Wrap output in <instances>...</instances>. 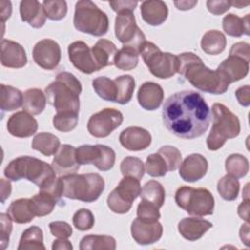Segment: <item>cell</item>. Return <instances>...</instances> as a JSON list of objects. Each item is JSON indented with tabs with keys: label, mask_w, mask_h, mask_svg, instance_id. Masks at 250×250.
Wrapping results in <instances>:
<instances>
[{
	"label": "cell",
	"mask_w": 250,
	"mask_h": 250,
	"mask_svg": "<svg viewBox=\"0 0 250 250\" xmlns=\"http://www.w3.org/2000/svg\"><path fill=\"white\" fill-rule=\"evenodd\" d=\"M1 109L3 111H13L22 106V93L12 86L1 84Z\"/></svg>",
	"instance_id": "cell-34"
},
{
	"label": "cell",
	"mask_w": 250,
	"mask_h": 250,
	"mask_svg": "<svg viewBox=\"0 0 250 250\" xmlns=\"http://www.w3.org/2000/svg\"><path fill=\"white\" fill-rule=\"evenodd\" d=\"M229 55L238 56L250 61V46L246 42H237L231 46L229 50Z\"/></svg>",
	"instance_id": "cell-54"
},
{
	"label": "cell",
	"mask_w": 250,
	"mask_h": 250,
	"mask_svg": "<svg viewBox=\"0 0 250 250\" xmlns=\"http://www.w3.org/2000/svg\"><path fill=\"white\" fill-rule=\"evenodd\" d=\"M139 104L146 110L157 109L163 102L164 92L161 86L154 82H145L137 94Z\"/></svg>",
	"instance_id": "cell-23"
},
{
	"label": "cell",
	"mask_w": 250,
	"mask_h": 250,
	"mask_svg": "<svg viewBox=\"0 0 250 250\" xmlns=\"http://www.w3.org/2000/svg\"><path fill=\"white\" fill-rule=\"evenodd\" d=\"M72 248L73 247H72L71 243L67 240V238H59L57 240H54L53 244H52L53 250H61V249L71 250Z\"/></svg>",
	"instance_id": "cell-56"
},
{
	"label": "cell",
	"mask_w": 250,
	"mask_h": 250,
	"mask_svg": "<svg viewBox=\"0 0 250 250\" xmlns=\"http://www.w3.org/2000/svg\"><path fill=\"white\" fill-rule=\"evenodd\" d=\"M110 7L112 10L116 13H122V12H134L135 8L138 5L137 1H131V0H124V1H110L109 2Z\"/></svg>",
	"instance_id": "cell-53"
},
{
	"label": "cell",
	"mask_w": 250,
	"mask_h": 250,
	"mask_svg": "<svg viewBox=\"0 0 250 250\" xmlns=\"http://www.w3.org/2000/svg\"><path fill=\"white\" fill-rule=\"evenodd\" d=\"M12 231V218L9 214L1 213L0 215V234L1 248L5 249L9 243V237Z\"/></svg>",
	"instance_id": "cell-50"
},
{
	"label": "cell",
	"mask_w": 250,
	"mask_h": 250,
	"mask_svg": "<svg viewBox=\"0 0 250 250\" xmlns=\"http://www.w3.org/2000/svg\"><path fill=\"white\" fill-rule=\"evenodd\" d=\"M177 205L192 216H208L213 214L214 197L212 193L203 188H193L183 186L175 193Z\"/></svg>",
	"instance_id": "cell-8"
},
{
	"label": "cell",
	"mask_w": 250,
	"mask_h": 250,
	"mask_svg": "<svg viewBox=\"0 0 250 250\" xmlns=\"http://www.w3.org/2000/svg\"><path fill=\"white\" fill-rule=\"evenodd\" d=\"M38 128L36 119L26 111H18L10 116L7 122L8 132L17 138H28Z\"/></svg>",
	"instance_id": "cell-17"
},
{
	"label": "cell",
	"mask_w": 250,
	"mask_h": 250,
	"mask_svg": "<svg viewBox=\"0 0 250 250\" xmlns=\"http://www.w3.org/2000/svg\"><path fill=\"white\" fill-rule=\"evenodd\" d=\"M140 54L148 70L155 77L167 79L177 72L178 57L162 52L152 42L146 41L140 49Z\"/></svg>",
	"instance_id": "cell-9"
},
{
	"label": "cell",
	"mask_w": 250,
	"mask_h": 250,
	"mask_svg": "<svg viewBox=\"0 0 250 250\" xmlns=\"http://www.w3.org/2000/svg\"><path fill=\"white\" fill-rule=\"evenodd\" d=\"M208 170L207 159L199 153H192L181 163L179 174L186 182H196L202 179Z\"/></svg>",
	"instance_id": "cell-19"
},
{
	"label": "cell",
	"mask_w": 250,
	"mask_h": 250,
	"mask_svg": "<svg viewBox=\"0 0 250 250\" xmlns=\"http://www.w3.org/2000/svg\"><path fill=\"white\" fill-rule=\"evenodd\" d=\"M146 171L151 177H163L166 175L168 168L165 160L159 153H152L146 158Z\"/></svg>",
	"instance_id": "cell-46"
},
{
	"label": "cell",
	"mask_w": 250,
	"mask_h": 250,
	"mask_svg": "<svg viewBox=\"0 0 250 250\" xmlns=\"http://www.w3.org/2000/svg\"><path fill=\"white\" fill-rule=\"evenodd\" d=\"M174 4L177 7V9L186 11V10L192 9L197 4V1L196 0L195 1H175Z\"/></svg>",
	"instance_id": "cell-60"
},
{
	"label": "cell",
	"mask_w": 250,
	"mask_h": 250,
	"mask_svg": "<svg viewBox=\"0 0 250 250\" xmlns=\"http://www.w3.org/2000/svg\"><path fill=\"white\" fill-rule=\"evenodd\" d=\"M73 226L79 230L91 229L95 223V218L93 213L89 209H79L76 211L72 218Z\"/></svg>",
	"instance_id": "cell-49"
},
{
	"label": "cell",
	"mask_w": 250,
	"mask_h": 250,
	"mask_svg": "<svg viewBox=\"0 0 250 250\" xmlns=\"http://www.w3.org/2000/svg\"><path fill=\"white\" fill-rule=\"evenodd\" d=\"M201 49L208 55L221 54L226 46L227 39L223 32L219 30H208L201 38Z\"/></svg>",
	"instance_id": "cell-31"
},
{
	"label": "cell",
	"mask_w": 250,
	"mask_h": 250,
	"mask_svg": "<svg viewBox=\"0 0 250 250\" xmlns=\"http://www.w3.org/2000/svg\"><path fill=\"white\" fill-rule=\"evenodd\" d=\"M19 250H45L43 243V232L37 226L26 229L20 239Z\"/></svg>",
	"instance_id": "cell-33"
},
{
	"label": "cell",
	"mask_w": 250,
	"mask_h": 250,
	"mask_svg": "<svg viewBox=\"0 0 250 250\" xmlns=\"http://www.w3.org/2000/svg\"><path fill=\"white\" fill-rule=\"evenodd\" d=\"M73 24L78 31L93 36L104 35L109 25L106 14L89 0H81L75 4Z\"/></svg>",
	"instance_id": "cell-7"
},
{
	"label": "cell",
	"mask_w": 250,
	"mask_h": 250,
	"mask_svg": "<svg viewBox=\"0 0 250 250\" xmlns=\"http://www.w3.org/2000/svg\"><path fill=\"white\" fill-rule=\"evenodd\" d=\"M27 62L25 51L19 43L3 39L1 41V63L9 68H21Z\"/></svg>",
	"instance_id": "cell-21"
},
{
	"label": "cell",
	"mask_w": 250,
	"mask_h": 250,
	"mask_svg": "<svg viewBox=\"0 0 250 250\" xmlns=\"http://www.w3.org/2000/svg\"><path fill=\"white\" fill-rule=\"evenodd\" d=\"M138 219L146 222H156L160 218L159 208L155 205L143 200L138 204L137 207Z\"/></svg>",
	"instance_id": "cell-48"
},
{
	"label": "cell",
	"mask_w": 250,
	"mask_h": 250,
	"mask_svg": "<svg viewBox=\"0 0 250 250\" xmlns=\"http://www.w3.org/2000/svg\"><path fill=\"white\" fill-rule=\"evenodd\" d=\"M60 145L59 138L47 132L36 134L32 140V148L46 156L56 154L60 148Z\"/></svg>",
	"instance_id": "cell-32"
},
{
	"label": "cell",
	"mask_w": 250,
	"mask_h": 250,
	"mask_svg": "<svg viewBox=\"0 0 250 250\" xmlns=\"http://www.w3.org/2000/svg\"><path fill=\"white\" fill-rule=\"evenodd\" d=\"M239 234H240V239L242 240V242L246 246H248L249 245V227H248V223L241 226Z\"/></svg>",
	"instance_id": "cell-61"
},
{
	"label": "cell",
	"mask_w": 250,
	"mask_h": 250,
	"mask_svg": "<svg viewBox=\"0 0 250 250\" xmlns=\"http://www.w3.org/2000/svg\"><path fill=\"white\" fill-rule=\"evenodd\" d=\"M141 197L143 200H146L160 208L163 206L165 201V189L159 182L150 180L143 187Z\"/></svg>",
	"instance_id": "cell-35"
},
{
	"label": "cell",
	"mask_w": 250,
	"mask_h": 250,
	"mask_svg": "<svg viewBox=\"0 0 250 250\" xmlns=\"http://www.w3.org/2000/svg\"><path fill=\"white\" fill-rule=\"evenodd\" d=\"M114 82L117 90L115 103L120 104H128L135 90V79L131 75H120L114 79Z\"/></svg>",
	"instance_id": "cell-39"
},
{
	"label": "cell",
	"mask_w": 250,
	"mask_h": 250,
	"mask_svg": "<svg viewBox=\"0 0 250 250\" xmlns=\"http://www.w3.org/2000/svg\"><path fill=\"white\" fill-rule=\"evenodd\" d=\"M4 175L11 181L26 179L39 188L56 178L52 165L31 156H20L12 160L5 168Z\"/></svg>",
	"instance_id": "cell-4"
},
{
	"label": "cell",
	"mask_w": 250,
	"mask_h": 250,
	"mask_svg": "<svg viewBox=\"0 0 250 250\" xmlns=\"http://www.w3.org/2000/svg\"><path fill=\"white\" fill-rule=\"evenodd\" d=\"M92 86L96 94L104 101L116 102L117 90L114 80H111L105 76H99L92 81Z\"/></svg>",
	"instance_id": "cell-37"
},
{
	"label": "cell",
	"mask_w": 250,
	"mask_h": 250,
	"mask_svg": "<svg viewBox=\"0 0 250 250\" xmlns=\"http://www.w3.org/2000/svg\"><path fill=\"white\" fill-rule=\"evenodd\" d=\"M46 102V96L40 89H28L23 93L22 108L31 115H38L45 109Z\"/></svg>",
	"instance_id": "cell-30"
},
{
	"label": "cell",
	"mask_w": 250,
	"mask_h": 250,
	"mask_svg": "<svg viewBox=\"0 0 250 250\" xmlns=\"http://www.w3.org/2000/svg\"><path fill=\"white\" fill-rule=\"evenodd\" d=\"M1 19H2V23L10 18L11 13H12V5L10 1H1Z\"/></svg>",
	"instance_id": "cell-59"
},
{
	"label": "cell",
	"mask_w": 250,
	"mask_h": 250,
	"mask_svg": "<svg viewBox=\"0 0 250 250\" xmlns=\"http://www.w3.org/2000/svg\"><path fill=\"white\" fill-rule=\"evenodd\" d=\"M67 52L71 63L81 72L91 74L99 70L94 61L92 51L85 42H72L71 44H69Z\"/></svg>",
	"instance_id": "cell-15"
},
{
	"label": "cell",
	"mask_w": 250,
	"mask_h": 250,
	"mask_svg": "<svg viewBox=\"0 0 250 250\" xmlns=\"http://www.w3.org/2000/svg\"><path fill=\"white\" fill-rule=\"evenodd\" d=\"M82 92L80 81L71 73L62 71L57 74L55 81L45 88L47 103L59 112L79 113V95Z\"/></svg>",
	"instance_id": "cell-3"
},
{
	"label": "cell",
	"mask_w": 250,
	"mask_h": 250,
	"mask_svg": "<svg viewBox=\"0 0 250 250\" xmlns=\"http://www.w3.org/2000/svg\"><path fill=\"white\" fill-rule=\"evenodd\" d=\"M248 5H249L248 2L242 3V2H239V1H230V6H234L236 8H243V7H246Z\"/></svg>",
	"instance_id": "cell-62"
},
{
	"label": "cell",
	"mask_w": 250,
	"mask_h": 250,
	"mask_svg": "<svg viewBox=\"0 0 250 250\" xmlns=\"http://www.w3.org/2000/svg\"><path fill=\"white\" fill-rule=\"evenodd\" d=\"M32 58L40 67L47 70L55 69L61 61L60 45L52 39H42L33 47Z\"/></svg>",
	"instance_id": "cell-14"
},
{
	"label": "cell",
	"mask_w": 250,
	"mask_h": 250,
	"mask_svg": "<svg viewBox=\"0 0 250 250\" xmlns=\"http://www.w3.org/2000/svg\"><path fill=\"white\" fill-rule=\"evenodd\" d=\"M141 14L143 20L152 26L163 23L168 17V8L163 1L150 0L141 4Z\"/></svg>",
	"instance_id": "cell-26"
},
{
	"label": "cell",
	"mask_w": 250,
	"mask_h": 250,
	"mask_svg": "<svg viewBox=\"0 0 250 250\" xmlns=\"http://www.w3.org/2000/svg\"><path fill=\"white\" fill-rule=\"evenodd\" d=\"M222 25L224 31L229 36L249 35V15L240 18L234 14H228L224 17Z\"/></svg>",
	"instance_id": "cell-29"
},
{
	"label": "cell",
	"mask_w": 250,
	"mask_h": 250,
	"mask_svg": "<svg viewBox=\"0 0 250 250\" xmlns=\"http://www.w3.org/2000/svg\"><path fill=\"white\" fill-rule=\"evenodd\" d=\"M42 5L46 17L52 21H60L66 16L67 5L63 0H45Z\"/></svg>",
	"instance_id": "cell-44"
},
{
	"label": "cell",
	"mask_w": 250,
	"mask_h": 250,
	"mask_svg": "<svg viewBox=\"0 0 250 250\" xmlns=\"http://www.w3.org/2000/svg\"><path fill=\"white\" fill-rule=\"evenodd\" d=\"M1 184V202L4 203L5 200L10 196L11 194V190H12V187H11V183L9 181H6L4 179H1L0 181Z\"/></svg>",
	"instance_id": "cell-58"
},
{
	"label": "cell",
	"mask_w": 250,
	"mask_h": 250,
	"mask_svg": "<svg viewBox=\"0 0 250 250\" xmlns=\"http://www.w3.org/2000/svg\"><path fill=\"white\" fill-rule=\"evenodd\" d=\"M230 84L244 78L248 74L249 61L241 57L229 55L217 68Z\"/></svg>",
	"instance_id": "cell-22"
},
{
	"label": "cell",
	"mask_w": 250,
	"mask_h": 250,
	"mask_svg": "<svg viewBox=\"0 0 250 250\" xmlns=\"http://www.w3.org/2000/svg\"><path fill=\"white\" fill-rule=\"evenodd\" d=\"M78 123V113L59 112L53 117L54 127L61 132L72 131Z\"/></svg>",
	"instance_id": "cell-45"
},
{
	"label": "cell",
	"mask_w": 250,
	"mask_h": 250,
	"mask_svg": "<svg viewBox=\"0 0 250 250\" xmlns=\"http://www.w3.org/2000/svg\"><path fill=\"white\" fill-rule=\"evenodd\" d=\"M120 171L124 177H133L141 180L145 173V167L140 158L127 156L120 164Z\"/></svg>",
	"instance_id": "cell-43"
},
{
	"label": "cell",
	"mask_w": 250,
	"mask_h": 250,
	"mask_svg": "<svg viewBox=\"0 0 250 250\" xmlns=\"http://www.w3.org/2000/svg\"><path fill=\"white\" fill-rule=\"evenodd\" d=\"M208 11L213 15H222L230 8V1L208 0L206 2Z\"/></svg>",
	"instance_id": "cell-52"
},
{
	"label": "cell",
	"mask_w": 250,
	"mask_h": 250,
	"mask_svg": "<svg viewBox=\"0 0 250 250\" xmlns=\"http://www.w3.org/2000/svg\"><path fill=\"white\" fill-rule=\"evenodd\" d=\"M76 160L79 165L93 164L101 171L110 170L115 162L114 150L104 145H83L76 148Z\"/></svg>",
	"instance_id": "cell-11"
},
{
	"label": "cell",
	"mask_w": 250,
	"mask_h": 250,
	"mask_svg": "<svg viewBox=\"0 0 250 250\" xmlns=\"http://www.w3.org/2000/svg\"><path fill=\"white\" fill-rule=\"evenodd\" d=\"M162 120L173 135L181 139H194L207 131L211 111L199 93L185 90L166 100L162 108Z\"/></svg>",
	"instance_id": "cell-1"
},
{
	"label": "cell",
	"mask_w": 250,
	"mask_h": 250,
	"mask_svg": "<svg viewBox=\"0 0 250 250\" xmlns=\"http://www.w3.org/2000/svg\"><path fill=\"white\" fill-rule=\"evenodd\" d=\"M76 148L70 145H62L54 156L52 167L59 176L75 174L79 170V164L76 160Z\"/></svg>",
	"instance_id": "cell-18"
},
{
	"label": "cell",
	"mask_w": 250,
	"mask_h": 250,
	"mask_svg": "<svg viewBox=\"0 0 250 250\" xmlns=\"http://www.w3.org/2000/svg\"><path fill=\"white\" fill-rule=\"evenodd\" d=\"M115 36L123 46L132 47L140 52L146 42V36L136 23L133 12L119 13L115 18Z\"/></svg>",
	"instance_id": "cell-12"
},
{
	"label": "cell",
	"mask_w": 250,
	"mask_h": 250,
	"mask_svg": "<svg viewBox=\"0 0 250 250\" xmlns=\"http://www.w3.org/2000/svg\"><path fill=\"white\" fill-rule=\"evenodd\" d=\"M235 97L238 103L242 106H248L250 104V87L249 85H244L239 87L235 91Z\"/></svg>",
	"instance_id": "cell-55"
},
{
	"label": "cell",
	"mask_w": 250,
	"mask_h": 250,
	"mask_svg": "<svg viewBox=\"0 0 250 250\" xmlns=\"http://www.w3.org/2000/svg\"><path fill=\"white\" fill-rule=\"evenodd\" d=\"M119 142L126 149L139 151L148 147L151 143V135L144 128L132 126L124 129L120 133Z\"/></svg>",
	"instance_id": "cell-20"
},
{
	"label": "cell",
	"mask_w": 250,
	"mask_h": 250,
	"mask_svg": "<svg viewBox=\"0 0 250 250\" xmlns=\"http://www.w3.org/2000/svg\"><path fill=\"white\" fill-rule=\"evenodd\" d=\"M177 57V72L196 89L213 95H222L228 91L229 83L225 76L218 69L208 68L197 55L186 52Z\"/></svg>",
	"instance_id": "cell-2"
},
{
	"label": "cell",
	"mask_w": 250,
	"mask_h": 250,
	"mask_svg": "<svg viewBox=\"0 0 250 250\" xmlns=\"http://www.w3.org/2000/svg\"><path fill=\"white\" fill-rule=\"evenodd\" d=\"M157 153H159L167 164L168 171H175L178 169L182 162V155L180 150L172 146H161Z\"/></svg>",
	"instance_id": "cell-47"
},
{
	"label": "cell",
	"mask_w": 250,
	"mask_h": 250,
	"mask_svg": "<svg viewBox=\"0 0 250 250\" xmlns=\"http://www.w3.org/2000/svg\"><path fill=\"white\" fill-rule=\"evenodd\" d=\"M212 226V223L203 219L184 218L178 224V230L184 238L189 241H194L202 237Z\"/></svg>",
	"instance_id": "cell-25"
},
{
	"label": "cell",
	"mask_w": 250,
	"mask_h": 250,
	"mask_svg": "<svg viewBox=\"0 0 250 250\" xmlns=\"http://www.w3.org/2000/svg\"><path fill=\"white\" fill-rule=\"evenodd\" d=\"M239 182L237 178L230 175H226L221 178L217 184V190L221 197L228 201H232L237 198L239 192Z\"/></svg>",
	"instance_id": "cell-40"
},
{
	"label": "cell",
	"mask_w": 250,
	"mask_h": 250,
	"mask_svg": "<svg viewBox=\"0 0 250 250\" xmlns=\"http://www.w3.org/2000/svg\"><path fill=\"white\" fill-rule=\"evenodd\" d=\"M238 216L248 222L249 219V198H244V200L241 202V204L238 206L237 209Z\"/></svg>",
	"instance_id": "cell-57"
},
{
	"label": "cell",
	"mask_w": 250,
	"mask_h": 250,
	"mask_svg": "<svg viewBox=\"0 0 250 250\" xmlns=\"http://www.w3.org/2000/svg\"><path fill=\"white\" fill-rule=\"evenodd\" d=\"M123 122V114L115 108H104L93 114L87 123L89 133L96 138H105Z\"/></svg>",
	"instance_id": "cell-13"
},
{
	"label": "cell",
	"mask_w": 250,
	"mask_h": 250,
	"mask_svg": "<svg viewBox=\"0 0 250 250\" xmlns=\"http://www.w3.org/2000/svg\"><path fill=\"white\" fill-rule=\"evenodd\" d=\"M62 196L83 202H94L104 189V181L97 173L62 176Z\"/></svg>",
	"instance_id": "cell-5"
},
{
	"label": "cell",
	"mask_w": 250,
	"mask_h": 250,
	"mask_svg": "<svg viewBox=\"0 0 250 250\" xmlns=\"http://www.w3.org/2000/svg\"><path fill=\"white\" fill-rule=\"evenodd\" d=\"M21 19L34 28L45 24L46 14L43 5L36 0H22L20 3Z\"/></svg>",
	"instance_id": "cell-24"
},
{
	"label": "cell",
	"mask_w": 250,
	"mask_h": 250,
	"mask_svg": "<svg viewBox=\"0 0 250 250\" xmlns=\"http://www.w3.org/2000/svg\"><path fill=\"white\" fill-rule=\"evenodd\" d=\"M225 167L229 175L234 178H242L248 173L249 162L244 155L233 153L226 159Z\"/></svg>",
	"instance_id": "cell-41"
},
{
	"label": "cell",
	"mask_w": 250,
	"mask_h": 250,
	"mask_svg": "<svg viewBox=\"0 0 250 250\" xmlns=\"http://www.w3.org/2000/svg\"><path fill=\"white\" fill-rule=\"evenodd\" d=\"M139 54L137 49L123 46L116 54L114 65L121 70H132L138 65Z\"/></svg>",
	"instance_id": "cell-38"
},
{
	"label": "cell",
	"mask_w": 250,
	"mask_h": 250,
	"mask_svg": "<svg viewBox=\"0 0 250 250\" xmlns=\"http://www.w3.org/2000/svg\"><path fill=\"white\" fill-rule=\"evenodd\" d=\"M213 126L207 137L206 144L210 150L220 149L227 140L237 137L240 133L238 117L223 104L216 103L212 105Z\"/></svg>",
	"instance_id": "cell-6"
},
{
	"label": "cell",
	"mask_w": 250,
	"mask_h": 250,
	"mask_svg": "<svg viewBox=\"0 0 250 250\" xmlns=\"http://www.w3.org/2000/svg\"><path fill=\"white\" fill-rule=\"evenodd\" d=\"M56 204L57 202L55 199L43 191H39V193L35 194L31 198V206L35 216L37 217H43L50 214L55 208Z\"/></svg>",
	"instance_id": "cell-42"
},
{
	"label": "cell",
	"mask_w": 250,
	"mask_h": 250,
	"mask_svg": "<svg viewBox=\"0 0 250 250\" xmlns=\"http://www.w3.org/2000/svg\"><path fill=\"white\" fill-rule=\"evenodd\" d=\"M8 214L17 224H26L31 222L35 217L31 206V199L20 198L14 200L8 208Z\"/></svg>",
	"instance_id": "cell-28"
},
{
	"label": "cell",
	"mask_w": 250,
	"mask_h": 250,
	"mask_svg": "<svg viewBox=\"0 0 250 250\" xmlns=\"http://www.w3.org/2000/svg\"><path fill=\"white\" fill-rule=\"evenodd\" d=\"M141 191L140 180L133 177H124L108 194L107 206L114 213L125 214L131 209L134 200L141 195Z\"/></svg>",
	"instance_id": "cell-10"
},
{
	"label": "cell",
	"mask_w": 250,
	"mask_h": 250,
	"mask_svg": "<svg viewBox=\"0 0 250 250\" xmlns=\"http://www.w3.org/2000/svg\"><path fill=\"white\" fill-rule=\"evenodd\" d=\"M163 232L162 225L156 222H146L135 219L131 225V234L134 240L141 245H148L158 241Z\"/></svg>",
	"instance_id": "cell-16"
},
{
	"label": "cell",
	"mask_w": 250,
	"mask_h": 250,
	"mask_svg": "<svg viewBox=\"0 0 250 250\" xmlns=\"http://www.w3.org/2000/svg\"><path fill=\"white\" fill-rule=\"evenodd\" d=\"M92 55L98 69L114 64V60L118 52L115 44L107 39H100L91 48Z\"/></svg>",
	"instance_id": "cell-27"
},
{
	"label": "cell",
	"mask_w": 250,
	"mask_h": 250,
	"mask_svg": "<svg viewBox=\"0 0 250 250\" xmlns=\"http://www.w3.org/2000/svg\"><path fill=\"white\" fill-rule=\"evenodd\" d=\"M51 233L58 238H68L72 234V229L66 222L56 221L49 224Z\"/></svg>",
	"instance_id": "cell-51"
},
{
	"label": "cell",
	"mask_w": 250,
	"mask_h": 250,
	"mask_svg": "<svg viewBox=\"0 0 250 250\" xmlns=\"http://www.w3.org/2000/svg\"><path fill=\"white\" fill-rule=\"evenodd\" d=\"M116 247V241L109 235H87L84 236L79 248L81 250H113Z\"/></svg>",
	"instance_id": "cell-36"
}]
</instances>
